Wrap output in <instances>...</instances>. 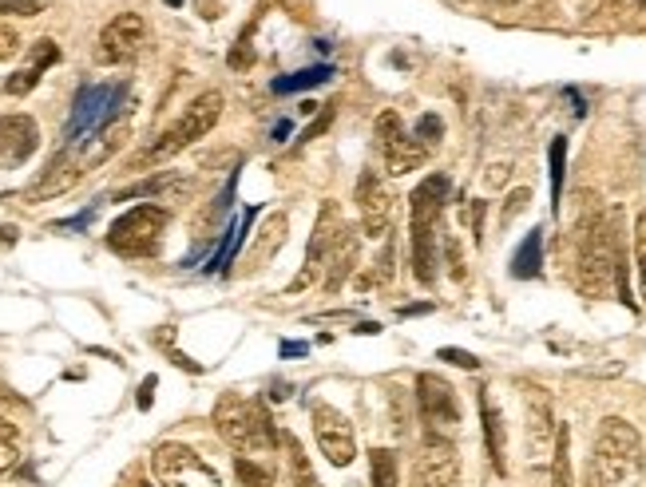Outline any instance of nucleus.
I'll use <instances>...</instances> for the list:
<instances>
[{
    "label": "nucleus",
    "mask_w": 646,
    "mask_h": 487,
    "mask_svg": "<svg viewBox=\"0 0 646 487\" xmlns=\"http://www.w3.org/2000/svg\"><path fill=\"white\" fill-rule=\"evenodd\" d=\"M377 151H381V159H385V171H389L393 179L421 171V167H425V159H429V147H425V143H421L417 135H409V131H397L393 139L377 143Z\"/></svg>",
    "instance_id": "f3484780"
},
{
    "label": "nucleus",
    "mask_w": 646,
    "mask_h": 487,
    "mask_svg": "<svg viewBox=\"0 0 646 487\" xmlns=\"http://www.w3.org/2000/svg\"><path fill=\"white\" fill-rule=\"evenodd\" d=\"M16 238H20L16 226H0V246H16Z\"/></svg>",
    "instance_id": "79ce46f5"
},
{
    "label": "nucleus",
    "mask_w": 646,
    "mask_h": 487,
    "mask_svg": "<svg viewBox=\"0 0 646 487\" xmlns=\"http://www.w3.org/2000/svg\"><path fill=\"white\" fill-rule=\"evenodd\" d=\"M286 440V448H290V468H294V487H322V480L314 476V468H310V460L302 456V448H298V440L294 436H282Z\"/></svg>",
    "instance_id": "bb28decb"
},
{
    "label": "nucleus",
    "mask_w": 646,
    "mask_h": 487,
    "mask_svg": "<svg viewBox=\"0 0 646 487\" xmlns=\"http://www.w3.org/2000/svg\"><path fill=\"white\" fill-rule=\"evenodd\" d=\"M286 214H270L266 222H262V230H258V238H254V250H250V270H258L266 258H274L278 250H282V242H286Z\"/></svg>",
    "instance_id": "aec40b11"
},
{
    "label": "nucleus",
    "mask_w": 646,
    "mask_h": 487,
    "mask_svg": "<svg viewBox=\"0 0 646 487\" xmlns=\"http://www.w3.org/2000/svg\"><path fill=\"white\" fill-rule=\"evenodd\" d=\"M401 480V468H397V456L389 448H373L369 452V484L373 487H397Z\"/></svg>",
    "instance_id": "b1692460"
},
{
    "label": "nucleus",
    "mask_w": 646,
    "mask_h": 487,
    "mask_svg": "<svg viewBox=\"0 0 646 487\" xmlns=\"http://www.w3.org/2000/svg\"><path fill=\"white\" fill-rule=\"evenodd\" d=\"M547 159H551V210L559 214V202H563V175H567V139H563V135L551 139Z\"/></svg>",
    "instance_id": "393cba45"
},
{
    "label": "nucleus",
    "mask_w": 646,
    "mask_h": 487,
    "mask_svg": "<svg viewBox=\"0 0 646 487\" xmlns=\"http://www.w3.org/2000/svg\"><path fill=\"white\" fill-rule=\"evenodd\" d=\"M357 333H361V337H377V333H381V325H377V321H361V325H357Z\"/></svg>",
    "instance_id": "37998d69"
},
{
    "label": "nucleus",
    "mask_w": 646,
    "mask_h": 487,
    "mask_svg": "<svg viewBox=\"0 0 646 487\" xmlns=\"http://www.w3.org/2000/svg\"><path fill=\"white\" fill-rule=\"evenodd\" d=\"M409 487H460V452L452 440L429 436L413 460Z\"/></svg>",
    "instance_id": "6e6552de"
},
{
    "label": "nucleus",
    "mask_w": 646,
    "mask_h": 487,
    "mask_svg": "<svg viewBox=\"0 0 646 487\" xmlns=\"http://www.w3.org/2000/svg\"><path fill=\"white\" fill-rule=\"evenodd\" d=\"M40 143L32 115H0V167H20Z\"/></svg>",
    "instance_id": "dca6fc26"
},
{
    "label": "nucleus",
    "mask_w": 646,
    "mask_h": 487,
    "mask_svg": "<svg viewBox=\"0 0 646 487\" xmlns=\"http://www.w3.org/2000/svg\"><path fill=\"white\" fill-rule=\"evenodd\" d=\"M139 487H151V484H139Z\"/></svg>",
    "instance_id": "09e8293b"
},
{
    "label": "nucleus",
    "mask_w": 646,
    "mask_h": 487,
    "mask_svg": "<svg viewBox=\"0 0 646 487\" xmlns=\"http://www.w3.org/2000/svg\"><path fill=\"white\" fill-rule=\"evenodd\" d=\"M56 60H60V44L44 36V40H36V44L28 48V64H24V68H36V72H44V68H52Z\"/></svg>",
    "instance_id": "cd10ccee"
},
{
    "label": "nucleus",
    "mask_w": 646,
    "mask_h": 487,
    "mask_svg": "<svg viewBox=\"0 0 646 487\" xmlns=\"http://www.w3.org/2000/svg\"><path fill=\"white\" fill-rule=\"evenodd\" d=\"M528 202H532V191H528V187L512 191V195H508V202H504V214H500V222L508 226V222H512V218H516L520 210H528Z\"/></svg>",
    "instance_id": "72a5a7b5"
},
{
    "label": "nucleus",
    "mask_w": 646,
    "mask_h": 487,
    "mask_svg": "<svg viewBox=\"0 0 646 487\" xmlns=\"http://www.w3.org/2000/svg\"><path fill=\"white\" fill-rule=\"evenodd\" d=\"M547 487H575V476H571V432H567V424H559V432H555V452H551Z\"/></svg>",
    "instance_id": "412c9836"
},
{
    "label": "nucleus",
    "mask_w": 646,
    "mask_h": 487,
    "mask_svg": "<svg viewBox=\"0 0 646 487\" xmlns=\"http://www.w3.org/2000/svg\"><path fill=\"white\" fill-rule=\"evenodd\" d=\"M151 472L163 487H222L218 472L187 444H159L151 452Z\"/></svg>",
    "instance_id": "423d86ee"
},
{
    "label": "nucleus",
    "mask_w": 646,
    "mask_h": 487,
    "mask_svg": "<svg viewBox=\"0 0 646 487\" xmlns=\"http://www.w3.org/2000/svg\"><path fill=\"white\" fill-rule=\"evenodd\" d=\"M539 266H543V234L532 230L524 242H520V250H516V258H512V278H539Z\"/></svg>",
    "instance_id": "4be33fe9"
},
{
    "label": "nucleus",
    "mask_w": 646,
    "mask_h": 487,
    "mask_svg": "<svg viewBox=\"0 0 646 487\" xmlns=\"http://www.w3.org/2000/svg\"><path fill=\"white\" fill-rule=\"evenodd\" d=\"M444 202H448V175H429L409 195V234H436Z\"/></svg>",
    "instance_id": "2eb2a0df"
},
{
    "label": "nucleus",
    "mask_w": 646,
    "mask_h": 487,
    "mask_svg": "<svg viewBox=\"0 0 646 487\" xmlns=\"http://www.w3.org/2000/svg\"><path fill=\"white\" fill-rule=\"evenodd\" d=\"M84 179V163H80V151L76 147H64L48 167H44V175L24 191V202H48V198L64 195V191H72L76 183Z\"/></svg>",
    "instance_id": "4468645a"
},
{
    "label": "nucleus",
    "mask_w": 646,
    "mask_h": 487,
    "mask_svg": "<svg viewBox=\"0 0 646 487\" xmlns=\"http://www.w3.org/2000/svg\"><path fill=\"white\" fill-rule=\"evenodd\" d=\"M643 464V440L631 420L607 416L595 432V476L603 487H627Z\"/></svg>",
    "instance_id": "20e7f679"
},
{
    "label": "nucleus",
    "mask_w": 646,
    "mask_h": 487,
    "mask_svg": "<svg viewBox=\"0 0 646 487\" xmlns=\"http://www.w3.org/2000/svg\"><path fill=\"white\" fill-rule=\"evenodd\" d=\"M36 84H40V72H36V68H20V72H12V76L4 80V92H8V96H28Z\"/></svg>",
    "instance_id": "c756f323"
},
{
    "label": "nucleus",
    "mask_w": 646,
    "mask_h": 487,
    "mask_svg": "<svg viewBox=\"0 0 646 487\" xmlns=\"http://www.w3.org/2000/svg\"><path fill=\"white\" fill-rule=\"evenodd\" d=\"M222 92H203V96H195L187 103V111L155 139V143H147L139 155H135V163L131 167H151V163H163V159H171V155H179V151H187L191 143H199L203 135H211L218 123V115H222Z\"/></svg>",
    "instance_id": "7ed1b4c3"
},
{
    "label": "nucleus",
    "mask_w": 646,
    "mask_h": 487,
    "mask_svg": "<svg viewBox=\"0 0 646 487\" xmlns=\"http://www.w3.org/2000/svg\"><path fill=\"white\" fill-rule=\"evenodd\" d=\"M56 0H0V16H40Z\"/></svg>",
    "instance_id": "7c9ffc66"
},
{
    "label": "nucleus",
    "mask_w": 646,
    "mask_h": 487,
    "mask_svg": "<svg viewBox=\"0 0 646 487\" xmlns=\"http://www.w3.org/2000/svg\"><path fill=\"white\" fill-rule=\"evenodd\" d=\"M575 286L583 297H607L611 290H619L627 305H635L631 293H627V262H623V250H619V230L603 214H591V218L579 222Z\"/></svg>",
    "instance_id": "f257e3e1"
},
{
    "label": "nucleus",
    "mask_w": 646,
    "mask_h": 487,
    "mask_svg": "<svg viewBox=\"0 0 646 487\" xmlns=\"http://www.w3.org/2000/svg\"><path fill=\"white\" fill-rule=\"evenodd\" d=\"M639 4H643V8H646V0H639Z\"/></svg>",
    "instance_id": "de8ad7c7"
},
{
    "label": "nucleus",
    "mask_w": 646,
    "mask_h": 487,
    "mask_svg": "<svg viewBox=\"0 0 646 487\" xmlns=\"http://www.w3.org/2000/svg\"><path fill=\"white\" fill-rule=\"evenodd\" d=\"M440 361H448V365H456V369H468V373H476L480 369V361L472 357V353H464V349H452V345H444L440 353H436Z\"/></svg>",
    "instance_id": "473e14b6"
},
{
    "label": "nucleus",
    "mask_w": 646,
    "mask_h": 487,
    "mask_svg": "<svg viewBox=\"0 0 646 487\" xmlns=\"http://www.w3.org/2000/svg\"><path fill=\"white\" fill-rule=\"evenodd\" d=\"M16 460H20L16 444H12V440H0V472H12V468H16Z\"/></svg>",
    "instance_id": "58836bf2"
},
{
    "label": "nucleus",
    "mask_w": 646,
    "mask_h": 487,
    "mask_svg": "<svg viewBox=\"0 0 646 487\" xmlns=\"http://www.w3.org/2000/svg\"><path fill=\"white\" fill-rule=\"evenodd\" d=\"M345 222H341V210H337V202H322V210H318V226H314V234H310V246H306V262H302V270H298V278L290 282V293H302L310 290L318 278L325 274V262H329V250H333V238H337V230H341Z\"/></svg>",
    "instance_id": "9d476101"
},
{
    "label": "nucleus",
    "mask_w": 646,
    "mask_h": 487,
    "mask_svg": "<svg viewBox=\"0 0 646 487\" xmlns=\"http://www.w3.org/2000/svg\"><path fill=\"white\" fill-rule=\"evenodd\" d=\"M413 135H417V139H421L425 147H436V143L444 139V119H440V115H432V111H425V115L417 119Z\"/></svg>",
    "instance_id": "c85d7f7f"
},
{
    "label": "nucleus",
    "mask_w": 646,
    "mask_h": 487,
    "mask_svg": "<svg viewBox=\"0 0 646 487\" xmlns=\"http://www.w3.org/2000/svg\"><path fill=\"white\" fill-rule=\"evenodd\" d=\"M599 4H603V0H571V8H575L579 16H587V12H599Z\"/></svg>",
    "instance_id": "ea45409f"
},
{
    "label": "nucleus",
    "mask_w": 646,
    "mask_h": 487,
    "mask_svg": "<svg viewBox=\"0 0 646 487\" xmlns=\"http://www.w3.org/2000/svg\"><path fill=\"white\" fill-rule=\"evenodd\" d=\"M417 408H421V420H425L429 436L452 440V432L460 424V404H456V392L444 377H436V373L417 377Z\"/></svg>",
    "instance_id": "0eeeda50"
},
{
    "label": "nucleus",
    "mask_w": 646,
    "mask_h": 487,
    "mask_svg": "<svg viewBox=\"0 0 646 487\" xmlns=\"http://www.w3.org/2000/svg\"><path fill=\"white\" fill-rule=\"evenodd\" d=\"M167 4H183V0H167Z\"/></svg>",
    "instance_id": "49530a36"
},
{
    "label": "nucleus",
    "mask_w": 646,
    "mask_h": 487,
    "mask_svg": "<svg viewBox=\"0 0 646 487\" xmlns=\"http://www.w3.org/2000/svg\"><path fill=\"white\" fill-rule=\"evenodd\" d=\"M16 52H20V32L12 24H0V64L12 60Z\"/></svg>",
    "instance_id": "f704fd0d"
},
{
    "label": "nucleus",
    "mask_w": 646,
    "mask_h": 487,
    "mask_svg": "<svg viewBox=\"0 0 646 487\" xmlns=\"http://www.w3.org/2000/svg\"><path fill=\"white\" fill-rule=\"evenodd\" d=\"M325 127H329V111H325V115H318V123H314V127H306V135H302V139H314V135H322Z\"/></svg>",
    "instance_id": "a19ab883"
},
{
    "label": "nucleus",
    "mask_w": 646,
    "mask_h": 487,
    "mask_svg": "<svg viewBox=\"0 0 646 487\" xmlns=\"http://www.w3.org/2000/svg\"><path fill=\"white\" fill-rule=\"evenodd\" d=\"M306 353V345H298V341H286L282 345V357H302Z\"/></svg>",
    "instance_id": "c03bdc74"
},
{
    "label": "nucleus",
    "mask_w": 646,
    "mask_h": 487,
    "mask_svg": "<svg viewBox=\"0 0 646 487\" xmlns=\"http://www.w3.org/2000/svg\"><path fill=\"white\" fill-rule=\"evenodd\" d=\"M524 420H528L524 432H528V456H532V464L551 460L559 424H555V412H551V396L539 389V385L524 389Z\"/></svg>",
    "instance_id": "f8f14e48"
},
{
    "label": "nucleus",
    "mask_w": 646,
    "mask_h": 487,
    "mask_svg": "<svg viewBox=\"0 0 646 487\" xmlns=\"http://www.w3.org/2000/svg\"><path fill=\"white\" fill-rule=\"evenodd\" d=\"M234 476L238 487H274V472L262 468L254 456H234Z\"/></svg>",
    "instance_id": "a878e982"
},
{
    "label": "nucleus",
    "mask_w": 646,
    "mask_h": 487,
    "mask_svg": "<svg viewBox=\"0 0 646 487\" xmlns=\"http://www.w3.org/2000/svg\"><path fill=\"white\" fill-rule=\"evenodd\" d=\"M333 76V68H306V72H294V76H282V80H274V96H290V92H310V88H318Z\"/></svg>",
    "instance_id": "5701e85b"
},
{
    "label": "nucleus",
    "mask_w": 646,
    "mask_h": 487,
    "mask_svg": "<svg viewBox=\"0 0 646 487\" xmlns=\"http://www.w3.org/2000/svg\"><path fill=\"white\" fill-rule=\"evenodd\" d=\"M635 262H639V282H643L646 297V210L635 218Z\"/></svg>",
    "instance_id": "2f4dec72"
},
{
    "label": "nucleus",
    "mask_w": 646,
    "mask_h": 487,
    "mask_svg": "<svg viewBox=\"0 0 646 487\" xmlns=\"http://www.w3.org/2000/svg\"><path fill=\"white\" fill-rule=\"evenodd\" d=\"M143 44H147V20L139 12H119L100 32L96 60L100 64H131L143 52Z\"/></svg>",
    "instance_id": "1a4fd4ad"
},
{
    "label": "nucleus",
    "mask_w": 646,
    "mask_h": 487,
    "mask_svg": "<svg viewBox=\"0 0 646 487\" xmlns=\"http://www.w3.org/2000/svg\"><path fill=\"white\" fill-rule=\"evenodd\" d=\"M215 432L238 456H266L278 444V428L262 400H246L238 392H222L215 404Z\"/></svg>",
    "instance_id": "f03ea898"
},
{
    "label": "nucleus",
    "mask_w": 646,
    "mask_h": 487,
    "mask_svg": "<svg viewBox=\"0 0 646 487\" xmlns=\"http://www.w3.org/2000/svg\"><path fill=\"white\" fill-rule=\"evenodd\" d=\"M508 175H512V163H492V167L484 171V187H488V191H500V187L508 183Z\"/></svg>",
    "instance_id": "c9c22d12"
},
{
    "label": "nucleus",
    "mask_w": 646,
    "mask_h": 487,
    "mask_svg": "<svg viewBox=\"0 0 646 487\" xmlns=\"http://www.w3.org/2000/svg\"><path fill=\"white\" fill-rule=\"evenodd\" d=\"M444 254H448V270H452V278L460 282V278H464V262H460V246H456V238H444Z\"/></svg>",
    "instance_id": "e433bc0d"
},
{
    "label": "nucleus",
    "mask_w": 646,
    "mask_h": 487,
    "mask_svg": "<svg viewBox=\"0 0 646 487\" xmlns=\"http://www.w3.org/2000/svg\"><path fill=\"white\" fill-rule=\"evenodd\" d=\"M155 385H159V377H147V381L139 385V396H135V404H139L143 412H147V408L155 404Z\"/></svg>",
    "instance_id": "4c0bfd02"
},
{
    "label": "nucleus",
    "mask_w": 646,
    "mask_h": 487,
    "mask_svg": "<svg viewBox=\"0 0 646 487\" xmlns=\"http://www.w3.org/2000/svg\"><path fill=\"white\" fill-rule=\"evenodd\" d=\"M171 214L155 202H139L131 210H123L108 226V250H115L119 258H151L163 242Z\"/></svg>",
    "instance_id": "39448f33"
},
{
    "label": "nucleus",
    "mask_w": 646,
    "mask_h": 487,
    "mask_svg": "<svg viewBox=\"0 0 646 487\" xmlns=\"http://www.w3.org/2000/svg\"><path fill=\"white\" fill-rule=\"evenodd\" d=\"M357 258H361V242H357V230L341 226L337 238H333V250H329V262H325V293H337L357 270Z\"/></svg>",
    "instance_id": "a211bd4d"
},
{
    "label": "nucleus",
    "mask_w": 646,
    "mask_h": 487,
    "mask_svg": "<svg viewBox=\"0 0 646 487\" xmlns=\"http://www.w3.org/2000/svg\"><path fill=\"white\" fill-rule=\"evenodd\" d=\"M480 420H484V444H488V460L500 476H508V444H504V416L500 404L492 400V389H480Z\"/></svg>",
    "instance_id": "6ab92c4d"
},
{
    "label": "nucleus",
    "mask_w": 646,
    "mask_h": 487,
    "mask_svg": "<svg viewBox=\"0 0 646 487\" xmlns=\"http://www.w3.org/2000/svg\"><path fill=\"white\" fill-rule=\"evenodd\" d=\"M393 191L385 187V179L377 171H361L357 179V210H361V234L365 238H385L389 222H393Z\"/></svg>",
    "instance_id": "ddd939ff"
},
{
    "label": "nucleus",
    "mask_w": 646,
    "mask_h": 487,
    "mask_svg": "<svg viewBox=\"0 0 646 487\" xmlns=\"http://www.w3.org/2000/svg\"><path fill=\"white\" fill-rule=\"evenodd\" d=\"M0 440H16V424H8L4 416H0Z\"/></svg>",
    "instance_id": "a18cd8bd"
},
{
    "label": "nucleus",
    "mask_w": 646,
    "mask_h": 487,
    "mask_svg": "<svg viewBox=\"0 0 646 487\" xmlns=\"http://www.w3.org/2000/svg\"><path fill=\"white\" fill-rule=\"evenodd\" d=\"M314 440L322 448V456L333 468H349L357 460V440H353V424L345 420V412H337L333 404H314Z\"/></svg>",
    "instance_id": "9b49d317"
}]
</instances>
